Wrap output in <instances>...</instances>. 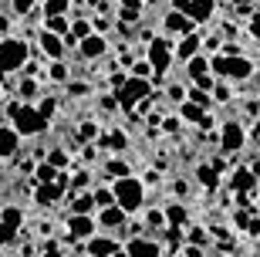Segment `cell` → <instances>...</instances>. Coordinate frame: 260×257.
Instances as JSON below:
<instances>
[{"label":"cell","instance_id":"7dc6e473","mask_svg":"<svg viewBox=\"0 0 260 257\" xmlns=\"http://www.w3.org/2000/svg\"><path fill=\"white\" fill-rule=\"evenodd\" d=\"M166 95L173 98V102H183V98H186V92H183V85H169V92H166Z\"/></svg>","mask_w":260,"mask_h":257},{"label":"cell","instance_id":"d590c367","mask_svg":"<svg viewBox=\"0 0 260 257\" xmlns=\"http://www.w3.org/2000/svg\"><path fill=\"white\" fill-rule=\"evenodd\" d=\"M54 108H58V102H54V98H41V105H38V115L41 119H44V122H51V115H54Z\"/></svg>","mask_w":260,"mask_h":257},{"label":"cell","instance_id":"9c48e42d","mask_svg":"<svg viewBox=\"0 0 260 257\" xmlns=\"http://www.w3.org/2000/svg\"><path fill=\"white\" fill-rule=\"evenodd\" d=\"M68 230H71V240H91L95 237V220L71 213V217H68Z\"/></svg>","mask_w":260,"mask_h":257},{"label":"cell","instance_id":"30bf717a","mask_svg":"<svg viewBox=\"0 0 260 257\" xmlns=\"http://www.w3.org/2000/svg\"><path fill=\"white\" fill-rule=\"evenodd\" d=\"M179 119H186V122L200 125V129H213V115H210V112H203L200 105H193V102H183V105H179Z\"/></svg>","mask_w":260,"mask_h":257},{"label":"cell","instance_id":"6da1fadb","mask_svg":"<svg viewBox=\"0 0 260 257\" xmlns=\"http://www.w3.org/2000/svg\"><path fill=\"white\" fill-rule=\"evenodd\" d=\"M210 75H216L220 81H247L253 75V61L243 54H216L210 58Z\"/></svg>","mask_w":260,"mask_h":257},{"label":"cell","instance_id":"816d5d0a","mask_svg":"<svg viewBox=\"0 0 260 257\" xmlns=\"http://www.w3.org/2000/svg\"><path fill=\"white\" fill-rule=\"evenodd\" d=\"M220 41L223 38H206V41H203V48H206V51H216V48H220Z\"/></svg>","mask_w":260,"mask_h":257},{"label":"cell","instance_id":"74e56055","mask_svg":"<svg viewBox=\"0 0 260 257\" xmlns=\"http://www.w3.org/2000/svg\"><path fill=\"white\" fill-rule=\"evenodd\" d=\"M108 146H112L115 153H122V149H128V135H125V132H112V139H108Z\"/></svg>","mask_w":260,"mask_h":257},{"label":"cell","instance_id":"c3c4849f","mask_svg":"<svg viewBox=\"0 0 260 257\" xmlns=\"http://www.w3.org/2000/svg\"><path fill=\"white\" fill-rule=\"evenodd\" d=\"M243 230H247L250 237H260V220H257V217H250V220H247V227H243Z\"/></svg>","mask_w":260,"mask_h":257},{"label":"cell","instance_id":"1f68e13d","mask_svg":"<svg viewBox=\"0 0 260 257\" xmlns=\"http://www.w3.org/2000/svg\"><path fill=\"white\" fill-rule=\"evenodd\" d=\"M34 180H38V186H41V183H54V180H58V169L48 166V162H41L38 169H34Z\"/></svg>","mask_w":260,"mask_h":257},{"label":"cell","instance_id":"ab89813d","mask_svg":"<svg viewBox=\"0 0 260 257\" xmlns=\"http://www.w3.org/2000/svg\"><path fill=\"white\" fill-rule=\"evenodd\" d=\"M17 240V230L7 227V223H0V247H7V244H14Z\"/></svg>","mask_w":260,"mask_h":257},{"label":"cell","instance_id":"9a60e30c","mask_svg":"<svg viewBox=\"0 0 260 257\" xmlns=\"http://www.w3.org/2000/svg\"><path fill=\"white\" fill-rule=\"evenodd\" d=\"M64 196V186H58V183H41L38 193H34V203L38 207H54V200H61Z\"/></svg>","mask_w":260,"mask_h":257},{"label":"cell","instance_id":"94428289","mask_svg":"<svg viewBox=\"0 0 260 257\" xmlns=\"http://www.w3.org/2000/svg\"><path fill=\"white\" fill-rule=\"evenodd\" d=\"M220 257H223V254H220Z\"/></svg>","mask_w":260,"mask_h":257},{"label":"cell","instance_id":"8d00e7d4","mask_svg":"<svg viewBox=\"0 0 260 257\" xmlns=\"http://www.w3.org/2000/svg\"><path fill=\"white\" fill-rule=\"evenodd\" d=\"M132 78H145V81H149V78H152V65H149V61H135L132 65Z\"/></svg>","mask_w":260,"mask_h":257},{"label":"cell","instance_id":"4316f807","mask_svg":"<svg viewBox=\"0 0 260 257\" xmlns=\"http://www.w3.org/2000/svg\"><path fill=\"white\" fill-rule=\"evenodd\" d=\"M0 223H7V227L20 230V223H24V213H20V207H4V210H0Z\"/></svg>","mask_w":260,"mask_h":257},{"label":"cell","instance_id":"9f6ffc18","mask_svg":"<svg viewBox=\"0 0 260 257\" xmlns=\"http://www.w3.org/2000/svg\"><path fill=\"white\" fill-rule=\"evenodd\" d=\"M125 85V75H112V88H122Z\"/></svg>","mask_w":260,"mask_h":257},{"label":"cell","instance_id":"603a6c76","mask_svg":"<svg viewBox=\"0 0 260 257\" xmlns=\"http://www.w3.org/2000/svg\"><path fill=\"white\" fill-rule=\"evenodd\" d=\"M162 217H166L169 227H183V223H186V207H183V203H166Z\"/></svg>","mask_w":260,"mask_h":257},{"label":"cell","instance_id":"5bb4252c","mask_svg":"<svg viewBox=\"0 0 260 257\" xmlns=\"http://www.w3.org/2000/svg\"><path fill=\"white\" fill-rule=\"evenodd\" d=\"M20 149V135L10 129V125H0V159H10V156H17Z\"/></svg>","mask_w":260,"mask_h":257},{"label":"cell","instance_id":"d6a6232c","mask_svg":"<svg viewBox=\"0 0 260 257\" xmlns=\"http://www.w3.org/2000/svg\"><path fill=\"white\" fill-rule=\"evenodd\" d=\"M105 173L112 176V180H122V176H132V173H128V162H122V159H112V162L105 166Z\"/></svg>","mask_w":260,"mask_h":257},{"label":"cell","instance_id":"8fae6325","mask_svg":"<svg viewBox=\"0 0 260 257\" xmlns=\"http://www.w3.org/2000/svg\"><path fill=\"white\" fill-rule=\"evenodd\" d=\"M78 51H81V58H102L108 51V41H105V34H88L85 41H78Z\"/></svg>","mask_w":260,"mask_h":257},{"label":"cell","instance_id":"52a82bcc","mask_svg":"<svg viewBox=\"0 0 260 257\" xmlns=\"http://www.w3.org/2000/svg\"><path fill=\"white\" fill-rule=\"evenodd\" d=\"M243 142H247L243 125L240 122H223V129H220V149H223V156H237L243 149Z\"/></svg>","mask_w":260,"mask_h":257},{"label":"cell","instance_id":"44dd1931","mask_svg":"<svg viewBox=\"0 0 260 257\" xmlns=\"http://www.w3.org/2000/svg\"><path fill=\"white\" fill-rule=\"evenodd\" d=\"M142 17V0H122L118 4V24L125 20V24H135V20Z\"/></svg>","mask_w":260,"mask_h":257},{"label":"cell","instance_id":"5b68a950","mask_svg":"<svg viewBox=\"0 0 260 257\" xmlns=\"http://www.w3.org/2000/svg\"><path fill=\"white\" fill-rule=\"evenodd\" d=\"M152 95V81H145V78H125V85L115 92V105L122 108V112L132 115L135 105L142 102V98Z\"/></svg>","mask_w":260,"mask_h":257},{"label":"cell","instance_id":"b9f144b4","mask_svg":"<svg viewBox=\"0 0 260 257\" xmlns=\"http://www.w3.org/2000/svg\"><path fill=\"white\" fill-rule=\"evenodd\" d=\"M210 92H213V98H216V102H230V88H226V81H220V85H213Z\"/></svg>","mask_w":260,"mask_h":257},{"label":"cell","instance_id":"2e32d148","mask_svg":"<svg viewBox=\"0 0 260 257\" xmlns=\"http://www.w3.org/2000/svg\"><path fill=\"white\" fill-rule=\"evenodd\" d=\"M41 51H44L48 58H54V61H61L68 48H64V41H61L58 34H51V31H41Z\"/></svg>","mask_w":260,"mask_h":257},{"label":"cell","instance_id":"f6af8a7d","mask_svg":"<svg viewBox=\"0 0 260 257\" xmlns=\"http://www.w3.org/2000/svg\"><path fill=\"white\" fill-rule=\"evenodd\" d=\"M68 186H75V190H85V186H88V173H75V180L68 183Z\"/></svg>","mask_w":260,"mask_h":257},{"label":"cell","instance_id":"ee69618b","mask_svg":"<svg viewBox=\"0 0 260 257\" xmlns=\"http://www.w3.org/2000/svg\"><path fill=\"white\" fill-rule=\"evenodd\" d=\"M98 135V122H81V139H95Z\"/></svg>","mask_w":260,"mask_h":257},{"label":"cell","instance_id":"bcb514c9","mask_svg":"<svg viewBox=\"0 0 260 257\" xmlns=\"http://www.w3.org/2000/svg\"><path fill=\"white\" fill-rule=\"evenodd\" d=\"M68 95H75V98L88 95V85H78V81H71V85H68Z\"/></svg>","mask_w":260,"mask_h":257},{"label":"cell","instance_id":"7402d4cb","mask_svg":"<svg viewBox=\"0 0 260 257\" xmlns=\"http://www.w3.org/2000/svg\"><path fill=\"white\" fill-rule=\"evenodd\" d=\"M196 180H200V186H206V190H216V186H220V173L203 162V166H196Z\"/></svg>","mask_w":260,"mask_h":257},{"label":"cell","instance_id":"e575fe53","mask_svg":"<svg viewBox=\"0 0 260 257\" xmlns=\"http://www.w3.org/2000/svg\"><path fill=\"white\" fill-rule=\"evenodd\" d=\"M189 244H193V247H206V244H210V230L193 227L189 230Z\"/></svg>","mask_w":260,"mask_h":257},{"label":"cell","instance_id":"7c38bea8","mask_svg":"<svg viewBox=\"0 0 260 257\" xmlns=\"http://www.w3.org/2000/svg\"><path fill=\"white\" fill-rule=\"evenodd\" d=\"M213 10H216V0H189L186 17L193 20V24H206V20L213 17Z\"/></svg>","mask_w":260,"mask_h":257},{"label":"cell","instance_id":"f5cc1de1","mask_svg":"<svg viewBox=\"0 0 260 257\" xmlns=\"http://www.w3.org/2000/svg\"><path fill=\"white\" fill-rule=\"evenodd\" d=\"M142 183H149V186H155V183H159V173H155V169H149V173H145V180Z\"/></svg>","mask_w":260,"mask_h":257},{"label":"cell","instance_id":"277c9868","mask_svg":"<svg viewBox=\"0 0 260 257\" xmlns=\"http://www.w3.org/2000/svg\"><path fill=\"white\" fill-rule=\"evenodd\" d=\"M27 41L24 38H4L0 41V75H14L20 68L27 65Z\"/></svg>","mask_w":260,"mask_h":257},{"label":"cell","instance_id":"ac0fdd59","mask_svg":"<svg viewBox=\"0 0 260 257\" xmlns=\"http://www.w3.org/2000/svg\"><path fill=\"white\" fill-rule=\"evenodd\" d=\"M125 217H128V213L122 207H105L102 213H98V223L108 227V230H118V227H125Z\"/></svg>","mask_w":260,"mask_h":257},{"label":"cell","instance_id":"cb8c5ba5","mask_svg":"<svg viewBox=\"0 0 260 257\" xmlns=\"http://www.w3.org/2000/svg\"><path fill=\"white\" fill-rule=\"evenodd\" d=\"M68 10H71V0H44V17H68Z\"/></svg>","mask_w":260,"mask_h":257},{"label":"cell","instance_id":"6f0895ef","mask_svg":"<svg viewBox=\"0 0 260 257\" xmlns=\"http://www.w3.org/2000/svg\"><path fill=\"white\" fill-rule=\"evenodd\" d=\"M233 7H247V4H250V0H230Z\"/></svg>","mask_w":260,"mask_h":257},{"label":"cell","instance_id":"f35d334b","mask_svg":"<svg viewBox=\"0 0 260 257\" xmlns=\"http://www.w3.org/2000/svg\"><path fill=\"white\" fill-rule=\"evenodd\" d=\"M68 75H71V71H68L64 61H54V65H51V78H54V81H68Z\"/></svg>","mask_w":260,"mask_h":257},{"label":"cell","instance_id":"836d02e7","mask_svg":"<svg viewBox=\"0 0 260 257\" xmlns=\"http://www.w3.org/2000/svg\"><path fill=\"white\" fill-rule=\"evenodd\" d=\"M34 4L38 0H10V10H14V17H27L34 14Z\"/></svg>","mask_w":260,"mask_h":257},{"label":"cell","instance_id":"681fc988","mask_svg":"<svg viewBox=\"0 0 260 257\" xmlns=\"http://www.w3.org/2000/svg\"><path fill=\"white\" fill-rule=\"evenodd\" d=\"M250 34L253 41H260V14H250Z\"/></svg>","mask_w":260,"mask_h":257},{"label":"cell","instance_id":"4dcf8cb0","mask_svg":"<svg viewBox=\"0 0 260 257\" xmlns=\"http://www.w3.org/2000/svg\"><path fill=\"white\" fill-rule=\"evenodd\" d=\"M186 98H189V102L193 105H200L203 112H210V92H203V88H189V92H186Z\"/></svg>","mask_w":260,"mask_h":257},{"label":"cell","instance_id":"f546056e","mask_svg":"<svg viewBox=\"0 0 260 257\" xmlns=\"http://www.w3.org/2000/svg\"><path fill=\"white\" fill-rule=\"evenodd\" d=\"M91 200H95V207H98V210L115 207V196H112V190H105V186H98V190H91Z\"/></svg>","mask_w":260,"mask_h":257},{"label":"cell","instance_id":"60d3db41","mask_svg":"<svg viewBox=\"0 0 260 257\" xmlns=\"http://www.w3.org/2000/svg\"><path fill=\"white\" fill-rule=\"evenodd\" d=\"M145 223L155 230H162L166 227V217H162V210H149V217H145Z\"/></svg>","mask_w":260,"mask_h":257},{"label":"cell","instance_id":"484cf974","mask_svg":"<svg viewBox=\"0 0 260 257\" xmlns=\"http://www.w3.org/2000/svg\"><path fill=\"white\" fill-rule=\"evenodd\" d=\"M68 34H71L75 41H85L88 34H91V20H88V17H75V20H71V27H68Z\"/></svg>","mask_w":260,"mask_h":257},{"label":"cell","instance_id":"e0dca14e","mask_svg":"<svg viewBox=\"0 0 260 257\" xmlns=\"http://www.w3.org/2000/svg\"><path fill=\"white\" fill-rule=\"evenodd\" d=\"M166 31H173V34H193V20L186 17V14H179V10H169L166 14Z\"/></svg>","mask_w":260,"mask_h":257},{"label":"cell","instance_id":"7a4b0ae2","mask_svg":"<svg viewBox=\"0 0 260 257\" xmlns=\"http://www.w3.org/2000/svg\"><path fill=\"white\" fill-rule=\"evenodd\" d=\"M112 196H115V207H122L125 213H135L145 203V183L135 180V176H122L112 186Z\"/></svg>","mask_w":260,"mask_h":257},{"label":"cell","instance_id":"d4e9b609","mask_svg":"<svg viewBox=\"0 0 260 257\" xmlns=\"http://www.w3.org/2000/svg\"><path fill=\"white\" fill-rule=\"evenodd\" d=\"M44 162H48V166H54V169H68V162H71V156H68V149H61V146H54V149H51V153H48V159H44Z\"/></svg>","mask_w":260,"mask_h":257},{"label":"cell","instance_id":"db71d44e","mask_svg":"<svg viewBox=\"0 0 260 257\" xmlns=\"http://www.w3.org/2000/svg\"><path fill=\"white\" fill-rule=\"evenodd\" d=\"M247 112H250V115H260V98H253V102H247Z\"/></svg>","mask_w":260,"mask_h":257},{"label":"cell","instance_id":"91938a15","mask_svg":"<svg viewBox=\"0 0 260 257\" xmlns=\"http://www.w3.org/2000/svg\"><path fill=\"white\" fill-rule=\"evenodd\" d=\"M112 257H128V254H125V250H115V254H112Z\"/></svg>","mask_w":260,"mask_h":257},{"label":"cell","instance_id":"d6986e66","mask_svg":"<svg viewBox=\"0 0 260 257\" xmlns=\"http://www.w3.org/2000/svg\"><path fill=\"white\" fill-rule=\"evenodd\" d=\"M118 250V244L112 237H91L88 240V257H112Z\"/></svg>","mask_w":260,"mask_h":257},{"label":"cell","instance_id":"83f0119b","mask_svg":"<svg viewBox=\"0 0 260 257\" xmlns=\"http://www.w3.org/2000/svg\"><path fill=\"white\" fill-rule=\"evenodd\" d=\"M91 210H95V200H91V193H81V196L71 203V213H78V217H91Z\"/></svg>","mask_w":260,"mask_h":257},{"label":"cell","instance_id":"f907efd6","mask_svg":"<svg viewBox=\"0 0 260 257\" xmlns=\"http://www.w3.org/2000/svg\"><path fill=\"white\" fill-rule=\"evenodd\" d=\"M162 129L166 132H179V119H162Z\"/></svg>","mask_w":260,"mask_h":257},{"label":"cell","instance_id":"4fadbf2b","mask_svg":"<svg viewBox=\"0 0 260 257\" xmlns=\"http://www.w3.org/2000/svg\"><path fill=\"white\" fill-rule=\"evenodd\" d=\"M203 51V41H200V34H186L179 44H173V54L179 58V61H189V58H196Z\"/></svg>","mask_w":260,"mask_h":257},{"label":"cell","instance_id":"680465c9","mask_svg":"<svg viewBox=\"0 0 260 257\" xmlns=\"http://www.w3.org/2000/svg\"><path fill=\"white\" fill-rule=\"evenodd\" d=\"M44 257H61V254H58V250H54V247H51V250H48V254H44Z\"/></svg>","mask_w":260,"mask_h":257},{"label":"cell","instance_id":"ffe728a7","mask_svg":"<svg viewBox=\"0 0 260 257\" xmlns=\"http://www.w3.org/2000/svg\"><path fill=\"white\" fill-rule=\"evenodd\" d=\"M253 186H257V176H253L250 169H237L230 176V190L237 193V196H240V193H247V190H253Z\"/></svg>","mask_w":260,"mask_h":257},{"label":"cell","instance_id":"6125c7cd","mask_svg":"<svg viewBox=\"0 0 260 257\" xmlns=\"http://www.w3.org/2000/svg\"><path fill=\"white\" fill-rule=\"evenodd\" d=\"M257 203H260V200H257Z\"/></svg>","mask_w":260,"mask_h":257},{"label":"cell","instance_id":"ba28073f","mask_svg":"<svg viewBox=\"0 0 260 257\" xmlns=\"http://www.w3.org/2000/svg\"><path fill=\"white\" fill-rule=\"evenodd\" d=\"M125 254L128 257H162V247L149 237H132L125 244Z\"/></svg>","mask_w":260,"mask_h":257},{"label":"cell","instance_id":"3957f363","mask_svg":"<svg viewBox=\"0 0 260 257\" xmlns=\"http://www.w3.org/2000/svg\"><path fill=\"white\" fill-rule=\"evenodd\" d=\"M7 115H10V129L17 135H38L48 129V122L38 115V108H30V105H20V102H10L7 105Z\"/></svg>","mask_w":260,"mask_h":257},{"label":"cell","instance_id":"8992f818","mask_svg":"<svg viewBox=\"0 0 260 257\" xmlns=\"http://www.w3.org/2000/svg\"><path fill=\"white\" fill-rule=\"evenodd\" d=\"M173 44L169 38H149V48H145V61L152 65L155 75H166L169 65H173Z\"/></svg>","mask_w":260,"mask_h":257},{"label":"cell","instance_id":"f1b7e54d","mask_svg":"<svg viewBox=\"0 0 260 257\" xmlns=\"http://www.w3.org/2000/svg\"><path fill=\"white\" fill-rule=\"evenodd\" d=\"M68 27H71V14H68V17H48V27H44V31H51V34L64 38Z\"/></svg>","mask_w":260,"mask_h":257},{"label":"cell","instance_id":"7bdbcfd3","mask_svg":"<svg viewBox=\"0 0 260 257\" xmlns=\"http://www.w3.org/2000/svg\"><path fill=\"white\" fill-rule=\"evenodd\" d=\"M34 95H38V81H30V78L20 81V98H34Z\"/></svg>","mask_w":260,"mask_h":257},{"label":"cell","instance_id":"11a10c76","mask_svg":"<svg viewBox=\"0 0 260 257\" xmlns=\"http://www.w3.org/2000/svg\"><path fill=\"white\" fill-rule=\"evenodd\" d=\"M186 7H189V0H173V10H179V14H186Z\"/></svg>","mask_w":260,"mask_h":257}]
</instances>
